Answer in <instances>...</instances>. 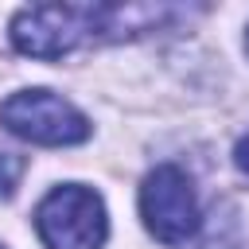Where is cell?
<instances>
[{
	"label": "cell",
	"mask_w": 249,
	"mask_h": 249,
	"mask_svg": "<svg viewBox=\"0 0 249 249\" xmlns=\"http://www.w3.org/2000/svg\"><path fill=\"white\" fill-rule=\"evenodd\" d=\"M0 124L31 144H47V148H62V144H82L89 136V121L62 101L51 89H19L0 105Z\"/></svg>",
	"instance_id": "cell-3"
},
{
	"label": "cell",
	"mask_w": 249,
	"mask_h": 249,
	"mask_svg": "<svg viewBox=\"0 0 249 249\" xmlns=\"http://www.w3.org/2000/svg\"><path fill=\"white\" fill-rule=\"evenodd\" d=\"M245 47H249V35H245Z\"/></svg>",
	"instance_id": "cell-7"
},
{
	"label": "cell",
	"mask_w": 249,
	"mask_h": 249,
	"mask_svg": "<svg viewBox=\"0 0 249 249\" xmlns=\"http://www.w3.org/2000/svg\"><path fill=\"white\" fill-rule=\"evenodd\" d=\"M35 230L47 249H101L109 233V218L97 191L82 183H62L39 202Z\"/></svg>",
	"instance_id": "cell-2"
},
{
	"label": "cell",
	"mask_w": 249,
	"mask_h": 249,
	"mask_svg": "<svg viewBox=\"0 0 249 249\" xmlns=\"http://www.w3.org/2000/svg\"><path fill=\"white\" fill-rule=\"evenodd\" d=\"M0 249H4V245H0Z\"/></svg>",
	"instance_id": "cell-8"
},
{
	"label": "cell",
	"mask_w": 249,
	"mask_h": 249,
	"mask_svg": "<svg viewBox=\"0 0 249 249\" xmlns=\"http://www.w3.org/2000/svg\"><path fill=\"white\" fill-rule=\"evenodd\" d=\"M140 214L152 237L163 245H183L198 230V202L191 191V179L175 163H160L144 175L140 187Z\"/></svg>",
	"instance_id": "cell-4"
},
{
	"label": "cell",
	"mask_w": 249,
	"mask_h": 249,
	"mask_svg": "<svg viewBox=\"0 0 249 249\" xmlns=\"http://www.w3.org/2000/svg\"><path fill=\"white\" fill-rule=\"evenodd\" d=\"M86 39H121L117 8L109 4H31L12 19L16 51L31 58H62Z\"/></svg>",
	"instance_id": "cell-1"
},
{
	"label": "cell",
	"mask_w": 249,
	"mask_h": 249,
	"mask_svg": "<svg viewBox=\"0 0 249 249\" xmlns=\"http://www.w3.org/2000/svg\"><path fill=\"white\" fill-rule=\"evenodd\" d=\"M19 175H23V160L12 156V152H0V198H8L16 191Z\"/></svg>",
	"instance_id": "cell-5"
},
{
	"label": "cell",
	"mask_w": 249,
	"mask_h": 249,
	"mask_svg": "<svg viewBox=\"0 0 249 249\" xmlns=\"http://www.w3.org/2000/svg\"><path fill=\"white\" fill-rule=\"evenodd\" d=\"M233 163L241 167V175H249V136L237 140V148H233Z\"/></svg>",
	"instance_id": "cell-6"
}]
</instances>
